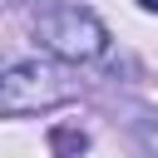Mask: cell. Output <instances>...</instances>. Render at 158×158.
Masks as SVG:
<instances>
[{
  "label": "cell",
  "mask_w": 158,
  "mask_h": 158,
  "mask_svg": "<svg viewBox=\"0 0 158 158\" xmlns=\"http://www.w3.org/2000/svg\"><path fill=\"white\" fill-rule=\"evenodd\" d=\"M138 5H143V10H153V15H158V0H138Z\"/></svg>",
  "instance_id": "5b68a950"
},
{
  "label": "cell",
  "mask_w": 158,
  "mask_h": 158,
  "mask_svg": "<svg viewBox=\"0 0 158 158\" xmlns=\"http://www.w3.org/2000/svg\"><path fill=\"white\" fill-rule=\"evenodd\" d=\"M35 35L64 59H94L109 44V30L69 0H35Z\"/></svg>",
  "instance_id": "7a4b0ae2"
},
{
  "label": "cell",
  "mask_w": 158,
  "mask_h": 158,
  "mask_svg": "<svg viewBox=\"0 0 158 158\" xmlns=\"http://www.w3.org/2000/svg\"><path fill=\"white\" fill-rule=\"evenodd\" d=\"M74 94H79V84L69 79V69H59L49 59H20L0 79V109L5 114H40V109L69 104Z\"/></svg>",
  "instance_id": "6da1fadb"
},
{
  "label": "cell",
  "mask_w": 158,
  "mask_h": 158,
  "mask_svg": "<svg viewBox=\"0 0 158 158\" xmlns=\"http://www.w3.org/2000/svg\"><path fill=\"white\" fill-rule=\"evenodd\" d=\"M49 143H54V153H59V158H79V153L89 148V138H84L79 128H64V123L49 133Z\"/></svg>",
  "instance_id": "3957f363"
},
{
  "label": "cell",
  "mask_w": 158,
  "mask_h": 158,
  "mask_svg": "<svg viewBox=\"0 0 158 158\" xmlns=\"http://www.w3.org/2000/svg\"><path fill=\"white\" fill-rule=\"evenodd\" d=\"M133 128H138V138H143V148H148V153L158 158V123H153V118H138Z\"/></svg>",
  "instance_id": "277c9868"
}]
</instances>
